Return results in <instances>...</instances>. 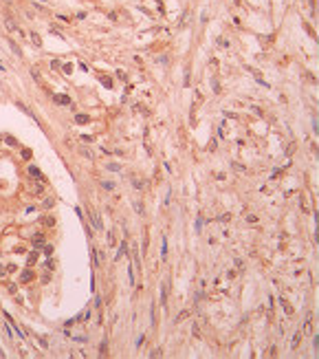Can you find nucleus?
Returning a JSON list of instances; mask_svg holds the SVG:
<instances>
[{
	"instance_id": "obj_1",
	"label": "nucleus",
	"mask_w": 319,
	"mask_h": 359,
	"mask_svg": "<svg viewBox=\"0 0 319 359\" xmlns=\"http://www.w3.org/2000/svg\"><path fill=\"white\" fill-rule=\"evenodd\" d=\"M53 102H57V104H62V106L73 108V102H70V97H68V95H60V93H55V95H53Z\"/></svg>"
},
{
	"instance_id": "obj_2",
	"label": "nucleus",
	"mask_w": 319,
	"mask_h": 359,
	"mask_svg": "<svg viewBox=\"0 0 319 359\" xmlns=\"http://www.w3.org/2000/svg\"><path fill=\"white\" fill-rule=\"evenodd\" d=\"M44 243H46V240H44V234H35V236L31 238V245H33L35 249H42Z\"/></svg>"
},
{
	"instance_id": "obj_3",
	"label": "nucleus",
	"mask_w": 319,
	"mask_h": 359,
	"mask_svg": "<svg viewBox=\"0 0 319 359\" xmlns=\"http://www.w3.org/2000/svg\"><path fill=\"white\" fill-rule=\"evenodd\" d=\"M5 29H7V31H18L20 27L16 25V20H13L11 16H5Z\"/></svg>"
},
{
	"instance_id": "obj_4",
	"label": "nucleus",
	"mask_w": 319,
	"mask_h": 359,
	"mask_svg": "<svg viewBox=\"0 0 319 359\" xmlns=\"http://www.w3.org/2000/svg\"><path fill=\"white\" fill-rule=\"evenodd\" d=\"M90 214V218H92V225H95V229H104V225H101V218H99V214L97 211H88Z\"/></svg>"
},
{
	"instance_id": "obj_5",
	"label": "nucleus",
	"mask_w": 319,
	"mask_h": 359,
	"mask_svg": "<svg viewBox=\"0 0 319 359\" xmlns=\"http://www.w3.org/2000/svg\"><path fill=\"white\" fill-rule=\"evenodd\" d=\"M31 280H33V271L31 269H24L20 273V282H31Z\"/></svg>"
},
{
	"instance_id": "obj_6",
	"label": "nucleus",
	"mask_w": 319,
	"mask_h": 359,
	"mask_svg": "<svg viewBox=\"0 0 319 359\" xmlns=\"http://www.w3.org/2000/svg\"><path fill=\"white\" fill-rule=\"evenodd\" d=\"M304 333H306V335H312V315H310V313L306 315V326H304Z\"/></svg>"
},
{
	"instance_id": "obj_7",
	"label": "nucleus",
	"mask_w": 319,
	"mask_h": 359,
	"mask_svg": "<svg viewBox=\"0 0 319 359\" xmlns=\"http://www.w3.org/2000/svg\"><path fill=\"white\" fill-rule=\"evenodd\" d=\"M29 38H31V44H33V46H42V38H40L35 31H31V33H29Z\"/></svg>"
},
{
	"instance_id": "obj_8",
	"label": "nucleus",
	"mask_w": 319,
	"mask_h": 359,
	"mask_svg": "<svg viewBox=\"0 0 319 359\" xmlns=\"http://www.w3.org/2000/svg\"><path fill=\"white\" fill-rule=\"evenodd\" d=\"M280 304H282V308H284V313H286V315H293V306H290L284 298H280Z\"/></svg>"
},
{
	"instance_id": "obj_9",
	"label": "nucleus",
	"mask_w": 319,
	"mask_h": 359,
	"mask_svg": "<svg viewBox=\"0 0 319 359\" xmlns=\"http://www.w3.org/2000/svg\"><path fill=\"white\" fill-rule=\"evenodd\" d=\"M187 317H189V311H181V313L174 317V324H181V322H185Z\"/></svg>"
},
{
	"instance_id": "obj_10",
	"label": "nucleus",
	"mask_w": 319,
	"mask_h": 359,
	"mask_svg": "<svg viewBox=\"0 0 319 359\" xmlns=\"http://www.w3.org/2000/svg\"><path fill=\"white\" fill-rule=\"evenodd\" d=\"M161 304L163 306L167 304V282H163V286H161Z\"/></svg>"
},
{
	"instance_id": "obj_11",
	"label": "nucleus",
	"mask_w": 319,
	"mask_h": 359,
	"mask_svg": "<svg viewBox=\"0 0 319 359\" xmlns=\"http://www.w3.org/2000/svg\"><path fill=\"white\" fill-rule=\"evenodd\" d=\"M90 121V119H88V115H75V124H79V126H84V124H88Z\"/></svg>"
},
{
	"instance_id": "obj_12",
	"label": "nucleus",
	"mask_w": 319,
	"mask_h": 359,
	"mask_svg": "<svg viewBox=\"0 0 319 359\" xmlns=\"http://www.w3.org/2000/svg\"><path fill=\"white\" fill-rule=\"evenodd\" d=\"M29 174H31V176H33V179H38V181H42V172H40V170H38V167H35V165H31V167H29Z\"/></svg>"
},
{
	"instance_id": "obj_13",
	"label": "nucleus",
	"mask_w": 319,
	"mask_h": 359,
	"mask_svg": "<svg viewBox=\"0 0 319 359\" xmlns=\"http://www.w3.org/2000/svg\"><path fill=\"white\" fill-rule=\"evenodd\" d=\"M35 262H38V251H33V253L27 256V265H29V267H33Z\"/></svg>"
},
{
	"instance_id": "obj_14",
	"label": "nucleus",
	"mask_w": 319,
	"mask_h": 359,
	"mask_svg": "<svg viewBox=\"0 0 319 359\" xmlns=\"http://www.w3.org/2000/svg\"><path fill=\"white\" fill-rule=\"evenodd\" d=\"M16 106H18V108H20V110H22V112H24V115H29V117H33V112H31V110H29V108H27V106H24V104H22V102H16Z\"/></svg>"
},
{
	"instance_id": "obj_15",
	"label": "nucleus",
	"mask_w": 319,
	"mask_h": 359,
	"mask_svg": "<svg viewBox=\"0 0 319 359\" xmlns=\"http://www.w3.org/2000/svg\"><path fill=\"white\" fill-rule=\"evenodd\" d=\"M161 258H163V260L167 258V238H165V236H163V247H161Z\"/></svg>"
},
{
	"instance_id": "obj_16",
	"label": "nucleus",
	"mask_w": 319,
	"mask_h": 359,
	"mask_svg": "<svg viewBox=\"0 0 319 359\" xmlns=\"http://www.w3.org/2000/svg\"><path fill=\"white\" fill-rule=\"evenodd\" d=\"M101 187L108 189V192H112V189H115V183H112V181H101Z\"/></svg>"
},
{
	"instance_id": "obj_17",
	"label": "nucleus",
	"mask_w": 319,
	"mask_h": 359,
	"mask_svg": "<svg viewBox=\"0 0 319 359\" xmlns=\"http://www.w3.org/2000/svg\"><path fill=\"white\" fill-rule=\"evenodd\" d=\"M299 339H302V330H297V333H295V337H293V348H297Z\"/></svg>"
},
{
	"instance_id": "obj_18",
	"label": "nucleus",
	"mask_w": 319,
	"mask_h": 359,
	"mask_svg": "<svg viewBox=\"0 0 319 359\" xmlns=\"http://www.w3.org/2000/svg\"><path fill=\"white\" fill-rule=\"evenodd\" d=\"M106 167H108L110 172H119V170H121V165H119V163H108Z\"/></svg>"
},
{
	"instance_id": "obj_19",
	"label": "nucleus",
	"mask_w": 319,
	"mask_h": 359,
	"mask_svg": "<svg viewBox=\"0 0 319 359\" xmlns=\"http://www.w3.org/2000/svg\"><path fill=\"white\" fill-rule=\"evenodd\" d=\"M79 154H82L84 159H92V154H90V150H86V148H82V150H79Z\"/></svg>"
},
{
	"instance_id": "obj_20",
	"label": "nucleus",
	"mask_w": 319,
	"mask_h": 359,
	"mask_svg": "<svg viewBox=\"0 0 319 359\" xmlns=\"http://www.w3.org/2000/svg\"><path fill=\"white\" fill-rule=\"evenodd\" d=\"M42 249H44V253H46V256H51V253H53V247H51V245H46V243H44V247H42Z\"/></svg>"
},
{
	"instance_id": "obj_21",
	"label": "nucleus",
	"mask_w": 319,
	"mask_h": 359,
	"mask_svg": "<svg viewBox=\"0 0 319 359\" xmlns=\"http://www.w3.org/2000/svg\"><path fill=\"white\" fill-rule=\"evenodd\" d=\"M9 46H11V51H13L16 55H22V53H20V49H18V46H16V44H13L11 40H9Z\"/></svg>"
},
{
	"instance_id": "obj_22",
	"label": "nucleus",
	"mask_w": 319,
	"mask_h": 359,
	"mask_svg": "<svg viewBox=\"0 0 319 359\" xmlns=\"http://www.w3.org/2000/svg\"><path fill=\"white\" fill-rule=\"evenodd\" d=\"M62 70H64L66 75H70V70H73V64H64V66H62Z\"/></svg>"
},
{
	"instance_id": "obj_23",
	"label": "nucleus",
	"mask_w": 319,
	"mask_h": 359,
	"mask_svg": "<svg viewBox=\"0 0 319 359\" xmlns=\"http://www.w3.org/2000/svg\"><path fill=\"white\" fill-rule=\"evenodd\" d=\"M108 245H110V247L115 245V231H108Z\"/></svg>"
},
{
	"instance_id": "obj_24",
	"label": "nucleus",
	"mask_w": 319,
	"mask_h": 359,
	"mask_svg": "<svg viewBox=\"0 0 319 359\" xmlns=\"http://www.w3.org/2000/svg\"><path fill=\"white\" fill-rule=\"evenodd\" d=\"M31 77H33V80H38V77H40V70H38V68H35V66H33V68H31Z\"/></svg>"
},
{
	"instance_id": "obj_25",
	"label": "nucleus",
	"mask_w": 319,
	"mask_h": 359,
	"mask_svg": "<svg viewBox=\"0 0 319 359\" xmlns=\"http://www.w3.org/2000/svg\"><path fill=\"white\" fill-rule=\"evenodd\" d=\"M44 267H46V269H48V271H51V269H53V267H55V262H53V260H51V258H48V260H46V265H44Z\"/></svg>"
},
{
	"instance_id": "obj_26",
	"label": "nucleus",
	"mask_w": 319,
	"mask_h": 359,
	"mask_svg": "<svg viewBox=\"0 0 319 359\" xmlns=\"http://www.w3.org/2000/svg\"><path fill=\"white\" fill-rule=\"evenodd\" d=\"M101 84H104V86H106V88H110V86H112V82H110V80H108V77H101Z\"/></svg>"
},
{
	"instance_id": "obj_27",
	"label": "nucleus",
	"mask_w": 319,
	"mask_h": 359,
	"mask_svg": "<svg viewBox=\"0 0 319 359\" xmlns=\"http://www.w3.org/2000/svg\"><path fill=\"white\" fill-rule=\"evenodd\" d=\"M73 339H75V342H82V344L88 342V337H84V335H77V337H73Z\"/></svg>"
},
{
	"instance_id": "obj_28",
	"label": "nucleus",
	"mask_w": 319,
	"mask_h": 359,
	"mask_svg": "<svg viewBox=\"0 0 319 359\" xmlns=\"http://www.w3.org/2000/svg\"><path fill=\"white\" fill-rule=\"evenodd\" d=\"M33 7H35V9H38V11H48V9H46V7H44V5H38V2H33Z\"/></svg>"
},
{
	"instance_id": "obj_29",
	"label": "nucleus",
	"mask_w": 319,
	"mask_h": 359,
	"mask_svg": "<svg viewBox=\"0 0 319 359\" xmlns=\"http://www.w3.org/2000/svg\"><path fill=\"white\" fill-rule=\"evenodd\" d=\"M132 183H134V187H137V189H143V183H141V181H137V179H132Z\"/></svg>"
},
{
	"instance_id": "obj_30",
	"label": "nucleus",
	"mask_w": 319,
	"mask_h": 359,
	"mask_svg": "<svg viewBox=\"0 0 319 359\" xmlns=\"http://www.w3.org/2000/svg\"><path fill=\"white\" fill-rule=\"evenodd\" d=\"M134 209H137V214H143V205L141 203H134Z\"/></svg>"
},
{
	"instance_id": "obj_31",
	"label": "nucleus",
	"mask_w": 319,
	"mask_h": 359,
	"mask_svg": "<svg viewBox=\"0 0 319 359\" xmlns=\"http://www.w3.org/2000/svg\"><path fill=\"white\" fill-rule=\"evenodd\" d=\"M161 355H163V352H161V350H159V348H154V350H152V352H150V357H161Z\"/></svg>"
},
{
	"instance_id": "obj_32",
	"label": "nucleus",
	"mask_w": 319,
	"mask_h": 359,
	"mask_svg": "<svg viewBox=\"0 0 319 359\" xmlns=\"http://www.w3.org/2000/svg\"><path fill=\"white\" fill-rule=\"evenodd\" d=\"M44 207H46V209L53 207V198H46V201H44Z\"/></svg>"
},
{
	"instance_id": "obj_33",
	"label": "nucleus",
	"mask_w": 319,
	"mask_h": 359,
	"mask_svg": "<svg viewBox=\"0 0 319 359\" xmlns=\"http://www.w3.org/2000/svg\"><path fill=\"white\" fill-rule=\"evenodd\" d=\"M44 225H55V218H51V216L44 218Z\"/></svg>"
},
{
	"instance_id": "obj_34",
	"label": "nucleus",
	"mask_w": 319,
	"mask_h": 359,
	"mask_svg": "<svg viewBox=\"0 0 319 359\" xmlns=\"http://www.w3.org/2000/svg\"><path fill=\"white\" fill-rule=\"evenodd\" d=\"M191 333H194V337H200V330H198V326H194V328H191Z\"/></svg>"
},
{
	"instance_id": "obj_35",
	"label": "nucleus",
	"mask_w": 319,
	"mask_h": 359,
	"mask_svg": "<svg viewBox=\"0 0 319 359\" xmlns=\"http://www.w3.org/2000/svg\"><path fill=\"white\" fill-rule=\"evenodd\" d=\"M108 18H110V20H112V22H117V20H119V18H117V13H115V11H110V13H108Z\"/></svg>"
},
{
	"instance_id": "obj_36",
	"label": "nucleus",
	"mask_w": 319,
	"mask_h": 359,
	"mask_svg": "<svg viewBox=\"0 0 319 359\" xmlns=\"http://www.w3.org/2000/svg\"><path fill=\"white\" fill-rule=\"evenodd\" d=\"M7 143H9V146H16V143H18V141H16V139H13V137H7Z\"/></svg>"
},
{
	"instance_id": "obj_37",
	"label": "nucleus",
	"mask_w": 319,
	"mask_h": 359,
	"mask_svg": "<svg viewBox=\"0 0 319 359\" xmlns=\"http://www.w3.org/2000/svg\"><path fill=\"white\" fill-rule=\"evenodd\" d=\"M88 317H90V311H84V313H82V317H79V320H88Z\"/></svg>"
},
{
	"instance_id": "obj_38",
	"label": "nucleus",
	"mask_w": 319,
	"mask_h": 359,
	"mask_svg": "<svg viewBox=\"0 0 319 359\" xmlns=\"http://www.w3.org/2000/svg\"><path fill=\"white\" fill-rule=\"evenodd\" d=\"M143 342H145V337H143V335H141V337H139V339H137V346H139V348H141V346H143Z\"/></svg>"
},
{
	"instance_id": "obj_39",
	"label": "nucleus",
	"mask_w": 319,
	"mask_h": 359,
	"mask_svg": "<svg viewBox=\"0 0 319 359\" xmlns=\"http://www.w3.org/2000/svg\"><path fill=\"white\" fill-rule=\"evenodd\" d=\"M7 273V269H2V267H0V275H5Z\"/></svg>"
}]
</instances>
